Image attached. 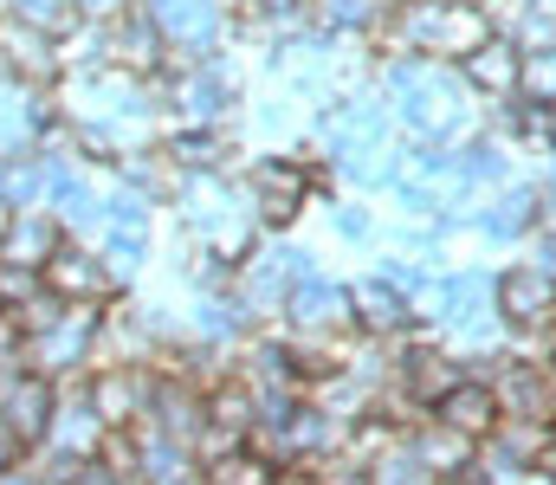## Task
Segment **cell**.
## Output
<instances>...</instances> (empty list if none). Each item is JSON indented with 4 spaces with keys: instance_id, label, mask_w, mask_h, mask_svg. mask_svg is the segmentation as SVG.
<instances>
[{
    "instance_id": "6da1fadb",
    "label": "cell",
    "mask_w": 556,
    "mask_h": 485,
    "mask_svg": "<svg viewBox=\"0 0 556 485\" xmlns=\"http://www.w3.org/2000/svg\"><path fill=\"white\" fill-rule=\"evenodd\" d=\"M155 91L168 98L162 111H175V124H227L233 104L247 98V78H240L233 59L207 52V59H175V65L155 78Z\"/></svg>"
},
{
    "instance_id": "7a4b0ae2",
    "label": "cell",
    "mask_w": 556,
    "mask_h": 485,
    "mask_svg": "<svg viewBox=\"0 0 556 485\" xmlns=\"http://www.w3.org/2000/svg\"><path fill=\"white\" fill-rule=\"evenodd\" d=\"M304 279H311V253H304V246H291V240H260V246L240 259L233 292L253 305V318L266 323V318L285 311V298H291Z\"/></svg>"
},
{
    "instance_id": "3957f363",
    "label": "cell",
    "mask_w": 556,
    "mask_h": 485,
    "mask_svg": "<svg viewBox=\"0 0 556 485\" xmlns=\"http://www.w3.org/2000/svg\"><path fill=\"white\" fill-rule=\"evenodd\" d=\"M492 311L511 336H544V330H556V279L531 259L505 266L492 279Z\"/></svg>"
},
{
    "instance_id": "277c9868",
    "label": "cell",
    "mask_w": 556,
    "mask_h": 485,
    "mask_svg": "<svg viewBox=\"0 0 556 485\" xmlns=\"http://www.w3.org/2000/svg\"><path fill=\"white\" fill-rule=\"evenodd\" d=\"M98 39H104V65H117V72H130L142 85H155L168 65H175V52H168V39L155 33V20L137 7H124V13H111V20H98Z\"/></svg>"
},
{
    "instance_id": "5b68a950",
    "label": "cell",
    "mask_w": 556,
    "mask_h": 485,
    "mask_svg": "<svg viewBox=\"0 0 556 485\" xmlns=\"http://www.w3.org/2000/svg\"><path fill=\"white\" fill-rule=\"evenodd\" d=\"M311 156H260L247 168V201L260 214V227H291L311 207Z\"/></svg>"
},
{
    "instance_id": "8992f818",
    "label": "cell",
    "mask_w": 556,
    "mask_h": 485,
    "mask_svg": "<svg viewBox=\"0 0 556 485\" xmlns=\"http://www.w3.org/2000/svg\"><path fill=\"white\" fill-rule=\"evenodd\" d=\"M46 292L59 298V305H111V298H124V279L111 272V259L98 253V246H85V240H65L52 259H46Z\"/></svg>"
},
{
    "instance_id": "52a82bcc",
    "label": "cell",
    "mask_w": 556,
    "mask_h": 485,
    "mask_svg": "<svg viewBox=\"0 0 556 485\" xmlns=\"http://www.w3.org/2000/svg\"><path fill=\"white\" fill-rule=\"evenodd\" d=\"M52 408H59V382H52V375H39V369H26V362L0 369V427H7L26 454L46 447Z\"/></svg>"
},
{
    "instance_id": "ba28073f",
    "label": "cell",
    "mask_w": 556,
    "mask_h": 485,
    "mask_svg": "<svg viewBox=\"0 0 556 485\" xmlns=\"http://www.w3.org/2000/svg\"><path fill=\"white\" fill-rule=\"evenodd\" d=\"M142 13L155 20V33L168 39L175 59H207L227 39V7L220 0H142Z\"/></svg>"
},
{
    "instance_id": "9c48e42d",
    "label": "cell",
    "mask_w": 556,
    "mask_h": 485,
    "mask_svg": "<svg viewBox=\"0 0 556 485\" xmlns=\"http://www.w3.org/2000/svg\"><path fill=\"white\" fill-rule=\"evenodd\" d=\"M85 395H91L104 427H137L149 414V395H155V369L149 362H91Z\"/></svg>"
},
{
    "instance_id": "30bf717a",
    "label": "cell",
    "mask_w": 556,
    "mask_h": 485,
    "mask_svg": "<svg viewBox=\"0 0 556 485\" xmlns=\"http://www.w3.org/2000/svg\"><path fill=\"white\" fill-rule=\"evenodd\" d=\"M0 65L20 78V85H39V91H59L65 85V46L26 20H13L0 7Z\"/></svg>"
},
{
    "instance_id": "8fae6325",
    "label": "cell",
    "mask_w": 556,
    "mask_h": 485,
    "mask_svg": "<svg viewBox=\"0 0 556 485\" xmlns=\"http://www.w3.org/2000/svg\"><path fill=\"white\" fill-rule=\"evenodd\" d=\"M459 72V85L472 91V98H485V104H518L525 98V46L511 39V33H492L472 59H459L453 65Z\"/></svg>"
},
{
    "instance_id": "7c38bea8",
    "label": "cell",
    "mask_w": 556,
    "mask_h": 485,
    "mask_svg": "<svg viewBox=\"0 0 556 485\" xmlns=\"http://www.w3.org/2000/svg\"><path fill=\"white\" fill-rule=\"evenodd\" d=\"M278 323L291 330V336H356V311H350V285H337V279H304L291 298H285V311Z\"/></svg>"
},
{
    "instance_id": "4fadbf2b",
    "label": "cell",
    "mask_w": 556,
    "mask_h": 485,
    "mask_svg": "<svg viewBox=\"0 0 556 485\" xmlns=\"http://www.w3.org/2000/svg\"><path fill=\"white\" fill-rule=\"evenodd\" d=\"M104 434H111V427L98 421V408H91V395H85V375H65V382H59L52 427H46V454H59V460H98Z\"/></svg>"
},
{
    "instance_id": "5bb4252c",
    "label": "cell",
    "mask_w": 556,
    "mask_h": 485,
    "mask_svg": "<svg viewBox=\"0 0 556 485\" xmlns=\"http://www.w3.org/2000/svg\"><path fill=\"white\" fill-rule=\"evenodd\" d=\"M350 311H356V336H369V343H395V336H408L420 323L415 298L395 279H382V272H369V279L350 285Z\"/></svg>"
},
{
    "instance_id": "9a60e30c",
    "label": "cell",
    "mask_w": 556,
    "mask_h": 485,
    "mask_svg": "<svg viewBox=\"0 0 556 485\" xmlns=\"http://www.w3.org/2000/svg\"><path fill=\"white\" fill-rule=\"evenodd\" d=\"M65 240H72V233L59 227L52 207H20V214H7V227H0V259H7V266L46 272V259H52Z\"/></svg>"
},
{
    "instance_id": "2e32d148",
    "label": "cell",
    "mask_w": 556,
    "mask_h": 485,
    "mask_svg": "<svg viewBox=\"0 0 556 485\" xmlns=\"http://www.w3.org/2000/svg\"><path fill=\"white\" fill-rule=\"evenodd\" d=\"M498 395H492V382L485 375H466V382H453L440 401H433V421H446L453 434H466V441H485L492 427H498Z\"/></svg>"
},
{
    "instance_id": "e0dca14e",
    "label": "cell",
    "mask_w": 556,
    "mask_h": 485,
    "mask_svg": "<svg viewBox=\"0 0 556 485\" xmlns=\"http://www.w3.org/2000/svg\"><path fill=\"white\" fill-rule=\"evenodd\" d=\"M162 150L181 162V175H227L233 137H227V124H168Z\"/></svg>"
},
{
    "instance_id": "ac0fdd59",
    "label": "cell",
    "mask_w": 556,
    "mask_h": 485,
    "mask_svg": "<svg viewBox=\"0 0 556 485\" xmlns=\"http://www.w3.org/2000/svg\"><path fill=\"white\" fill-rule=\"evenodd\" d=\"M472 227L485 233V240H498V246H511V240H525V233H538V188H518V181H505L479 214H472Z\"/></svg>"
},
{
    "instance_id": "d6986e66",
    "label": "cell",
    "mask_w": 556,
    "mask_h": 485,
    "mask_svg": "<svg viewBox=\"0 0 556 485\" xmlns=\"http://www.w3.org/2000/svg\"><path fill=\"white\" fill-rule=\"evenodd\" d=\"M117 181H130L137 194H149V201L162 207V201H175V194H181V181H188V175H181V162L168 156L162 143H137L130 156L117 162Z\"/></svg>"
},
{
    "instance_id": "ffe728a7",
    "label": "cell",
    "mask_w": 556,
    "mask_h": 485,
    "mask_svg": "<svg viewBox=\"0 0 556 485\" xmlns=\"http://www.w3.org/2000/svg\"><path fill=\"white\" fill-rule=\"evenodd\" d=\"M408 447L420 454V467H433L440 480H459V473H466V467L479 460V441L453 434V427H446V421H433V414H427L415 434H408Z\"/></svg>"
},
{
    "instance_id": "44dd1931",
    "label": "cell",
    "mask_w": 556,
    "mask_h": 485,
    "mask_svg": "<svg viewBox=\"0 0 556 485\" xmlns=\"http://www.w3.org/2000/svg\"><path fill=\"white\" fill-rule=\"evenodd\" d=\"M453 175H459L466 194H479V188H505V181H511V156H505V143L472 137V143L453 150Z\"/></svg>"
},
{
    "instance_id": "7402d4cb",
    "label": "cell",
    "mask_w": 556,
    "mask_h": 485,
    "mask_svg": "<svg viewBox=\"0 0 556 485\" xmlns=\"http://www.w3.org/2000/svg\"><path fill=\"white\" fill-rule=\"evenodd\" d=\"M0 207L20 214V207H46V156H0Z\"/></svg>"
},
{
    "instance_id": "603a6c76",
    "label": "cell",
    "mask_w": 556,
    "mask_h": 485,
    "mask_svg": "<svg viewBox=\"0 0 556 485\" xmlns=\"http://www.w3.org/2000/svg\"><path fill=\"white\" fill-rule=\"evenodd\" d=\"M278 460H266L253 441L247 447H227V454H214V460H201V485H273Z\"/></svg>"
},
{
    "instance_id": "cb8c5ba5",
    "label": "cell",
    "mask_w": 556,
    "mask_h": 485,
    "mask_svg": "<svg viewBox=\"0 0 556 485\" xmlns=\"http://www.w3.org/2000/svg\"><path fill=\"white\" fill-rule=\"evenodd\" d=\"M207 421L247 441V434H253V421H260V395H253L240 375H227L220 388H207Z\"/></svg>"
},
{
    "instance_id": "d4e9b609",
    "label": "cell",
    "mask_w": 556,
    "mask_h": 485,
    "mask_svg": "<svg viewBox=\"0 0 556 485\" xmlns=\"http://www.w3.org/2000/svg\"><path fill=\"white\" fill-rule=\"evenodd\" d=\"M369 485H453V480H440L433 467H420V454L402 441V447H389L382 460H369Z\"/></svg>"
},
{
    "instance_id": "484cf974",
    "label": "cell",
    "mask_w": 556,
    "mask_h": 485,
    "mask_svg": "<svg viewBox=\"0 0 556 485\" xmlns=\"http://www.w3.org/2000/svg\"><path fill=\"white\" fill-rule=\"evenodd\" d=\"M149 194H137L130 181H111L104 188V233H149Z\"/></svg>"
},
{
    "instance_id": "4316f807",
    "label": "cell",
    "mask_w": 556,
    "mask_h": 485,
    "mask_svg": "<svg viewBox=\"0 0 556 485\" xmlns=\"http://www.w3.org/2000/svg\"><path fill=\"white\" fill-rule=\"evenodd\" d=\"M7 13H13V20H26V26H39V33H52V39H65V33H78V26H85L78 0H7Z\"/></svg>"
},
{
    "instance_id": "83f0119b",
    "label": "cell",
    "mask_w": 556,
    "mask_h": 485,
    "mask_svg": "<svg viewBox=\"0 0 556 485\" xmlns=\"http://www.w3.org/2000/svg\"><path fill=\"white\" fill-rule=\"evenodd\" d=\"M98 240H104L98 253L111 259L117 279H137L142 266H149V233H98Z\"/></svg>"
},
{
    "instance_id": "f1b7e54d",
    "label": "cell",
    "mask_w": 556,
    "mask_h": 485,
    "mask_svg": "<svg viewBox=\"0 0 556 485\" xmlns=\"http://www.w3.org/2000/svg\"><path fill=\"white\" fill-rule=\"evenodd\" d=\"M330 233H337V240H350V246H363V240L376 233L369 201H330Z\"/></svg>"
},
{
    "instance_id": "f546056e",
    "label": "cell",
    "mask_w": 556,
    "mask_h": 485,
    "mask_svg": "<svg viewBox=\"0 0 556 485\" xmlns=\"http://www.w3.org/2000/svg\"><path fill=\"white\" fill-rule=\"evenodd\" d=\"M46 292V279L33 272V266H7L0 259V311H20V305H33Z\"/></svg>"
},
{
    "instance_id": "4dcf8cb0",
    "label": "cell",
    "mask_w": 556,
    "mask_h": 485,
    "mask_svg": "<svg viewBox=\"0 0 556 485\" xmlns=\"http://www.w3.org/2000/svg\"><path fill=\"white\" fill-rule=\"evenodd\" d=\"M324 485H369V467H356L350 454H330L324 460Z\"/></svg>"
},
{
    "instance_id": "1f68e13d",
    "label": "cell",
    "mask_w": 556,
    "mask_h": 485,
    "mask_svg": "<svg viewBox=\"0 0 556 485\" xmlns=\"http://www.w3.org/2000/svg\"><path fill=\"white\" fill-rule=\"evenodd\" d=\"M20 460H26V447H20V441H13V434L0 427V480H7V473H13Z\"/></svg>"
},
{
    "instance_id": "d6a6232c",
    "label": "cell",
    "mask_w": 556,
    "mask_h": 485,
    "mask_svg": "<svg viewBox=\"0 0 556 485\" xmlns=\"http://www.w3.org/2000/svg\"><path fill=\"white\" fill-rule=\"evenodd\" d=\"M124 7H137V0H78L85 20H111V13H124Z\"/></svg>"
},
{
    "instance_id": "836d02e7",
    "label": "cell",
    "mask_w": 556,
    "mask_h": 485,
    "mask_svg": "<svg viewBox=\"0 0 556 485\" xmlns=\"http://www.w3.org/2000/svg\"><path fill=\"white\" fill-rule=\"evenodd\" d=\"M518 485H556V480H551V473H544V467H538V473H525V480H518Z\"/></svg>"
},
{
    "instance_id": "e575fe53",
    "label": "cell",
    "mask_w": 556,
    "mask_h": 485,
    "mask_svg": "<svg viewBox=\"0 0 556 485\" xmlns=\"http://www.w3.org/2000/svg\"><path fill=\"white\" fill-rule=\"evenodd\" d=\"M155 485H201V473H181V480H155Z\"/></svg>"
},
{
    "instance_id": "d590c367",
    "label": "cell",
    "mask_w": 556,
    "mask_h": 485,
    "mask_svg": "<svg viewBox=\"0 0 556 485\" xmlns=\"http://www.w3.org/2000/svg\"><path fill=\"white\" fill-rule=\"evenodd\" d=\"M544 473H551V480H556V454H551V460H544Z\"/></svg>"
},
{
    "instance_id": "8d00e7d4",
    "label": "cell",
    "mask_w": 556,
    "mask_h": 485,
    "mask_svg": "<svg viewBox=\"0 0 556 485\" xmlns=\"http://www.w3.org/2000/svg\"><path fill=\"white\" fill-rule=\"evenodd\" d=\"M0 227H7V207H0Z\"/></svg>"
},
{
    "instance_id": "74e56055",
    "label": "cell",
    "mask_w": 556,
    "mask_h": 485,
    "mask_svg": "<svg viewBox=\"0 0 556 485\" xmlns=\"http://www.w3.org/2000/svg\"><path fill=\"white\" fill-rule=\"evenodd\" d=\"M551 369H556V356H551Z\"/></svg>"
}]
</instances>
